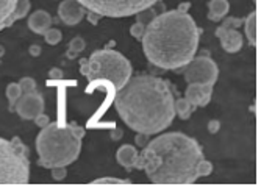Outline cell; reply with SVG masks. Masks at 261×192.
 <instances>
[{"instance_id": "1", "label": "cell", "mask_w": 261, "mask_h": 192, "mask_svg": "<svg viewBox=\"0 0 261 192\" xmlns=\"http://www.w3.org/2000/svg\"><path fill=\"white\" fill-rule=\"evenodd\" d=\"M172 86L155 75H136L116 91L114 106L122 122L136 133L158 134L168 128L174 117Z\"/></svg>"}, {"instance_id": "2", "label": "cell", "mask_w": 261, "mask_h": 192, "mask_svg": "<svg viewBox=\"0 0 261 192\" xmlns=\"http://www.w3.org/2000/svg\"><path fill=\"white\" fill-rule=\"evenodd\" d=\"M189 4L177 10L156 14L147 22L142 35V50L153 66L164 70H177L196 57L200 29L188 13Z\"/></svg>"}, {"instance_id": "3", "label": "cell", "mask_w": 261, "mask_h": 192, "mask_svg": "<svg viewBox=\"0 0 261 192\" xmlns=\"http://www.w3.org/2000/svg\"><path fill=\"white\" fill-rule=\"evenodd\" d=\"M200 159H203V149L194 138L171 131L146 144L138 155L135 169L144 171L153 184H193L199 178Z\"/></svg>"}, {"instance_id": "4", "label": "cell", "mask_w": 261, "mask_h": 192, "mask_svg": "<svg viewBox=\"0 0 261 192\" xmlns=\"http://www.w3.org/2000/svg\"><path fill=\"white\" fill-rule=\"evenodd\" d=\"M85 128L70 124L50 122L36 136L38 162L45 169L69 166L80 156Z\"/></svg>"}, {"instance_id": "5", "label": "cell", "mask_w": 261, "mask_h": 192, "mask_svg": "<svg viewBox=\"0 0 261 192\" xmlns=\"http://www.w3.org/2000/svg\"><path fill=\"white\" fill-rule=\"evenodd\" d=\"M80 72L91 83V86H88V92L99 85H107L113 91H119L130 80L133 67L121 52L102 49L80 61Z\"/></svg>"}, {"instance_id": "6", "label": "cell", "mask_w": 261, "mask_h": 192, "mask_svg": "<svg viewBox=\"0 0 261 192\" xmlns=\"http://www.w3.org/2000/svg\"><path fill=\"white\" fill-rule=\"evenodd\" d=\"M29 181V147L19 138H0V184H27Z\"/></svg>"}, {"instance_id": "7", "label": "cell", "mask_w": 261, "mask_h": 192, "mask_svg": "<svg viewBox=\"0 0 261 192\" xmlns=\"http://www.w3.org/2000/svg\"><path fill=\"white\" fill-rule=\"evenodd\" d=\"M88 11L97 13L102 17H128L147 8H152L160 0H77Z\"/></svg>"}, {"instance_id": "8", "label": "cell", "mask_w": 261, "mask_h": 192, "mask_svg": "<svg viewBox=\"0 0 261 192\" xmlns=\"http://www.w3.org/2000/svg\"><path fill=\"white\" fill-rule=\"evenodd\" d=\"M219 67L211 60L208 52H202L200 57H194L186 64L185 80L186 83H200V85H213L218 81Z\"/></svg>"}, {"instance_id": "9", "label": "cell", "mask_w": 261, "mask_h": 192, "mask_svg": "<svg viewBox=\"0 0 261 192\" xmlns=\"http://www.w3.org/2000/svg\"><path fill=\"white\" fill-rule=\"evenodd\" d=\"M14 111L20 116L23 121H33L36 116L44 113V99L36 91L22 94L20 99L14 105Z\"/></svg>"}, {"instance_id": "10", "label": "cell", "mask_w": 261, "mask_h": 192, "mask_svg": "<svg viewBox=\"0 0 261 192\" xmlns=\"http://www.w3.org/2000/svg\"><path fill=\"white\" fill-rule=\"evenodd\" d=\"M213 85L189 83L185 91V99L196 109L199 106H206L213 97Z\"/></svg>"}, {"instance_id": "11", "label": "cell", "mask_w": 261, "mask_h": 192, "mask_svg": "<svg viewBox=\"0 0 261 192\" xmlns=\"http://www.w3.org/2000/svg\"><path fill=\"white\" fill-rule=\"evenodd\" d=\"M215 35L221 41L222 49L227 53H236L243 49V35L236 29L221 25L219 29H216Z\"/></svg>"}, {"instance_id": "12", "label": "cell", "mask_w": 261, "mask_h": 192, "mask_svg": "<svg viewBox=\"0 0 261 192\" xmlns=\"http://www.w3.org/2000/svg\"><path fill=\"white\" fill-rule=\"evenodd\" d=\"M58 16L66 25H77L85 17V8L77 0H63L58 7Z\"/></svg>"}, {"instance_id": "13", "label": "cell", "mask_w": 261, "mask_h": 192, "mask_svg": "<svg viewBox=\"0 0 261 192\" xmlns=\"http://www.w3.org/2000/svg\"><path fill=\"white\" fill-rule=\"evenodd\" d=\"M50 27H52V16L44 10L35 11L29 17V29L36 35H44Z\"/></svg>"}, {"instance_id": "14", "label": "cell", "mask_w": 261, "mask_h": 192, "mask_svg": "<svg viewBox=\"0 0 261 192\" xmlns=\"http://www.w3.org/2000/svg\"><path fill=\"white\" fill-rule=\"evenodd\" d=\"M138 155H139V153H138L136 147H133V146H128V144H125V146H122L119 150H117V153H116V159H117V162H119L127 172H130V171H133V169H135L136 159H138Z\"/></svg>"}, {"instance_id": "15", "label": "cell", "mask_w": 261, "mask_h": 192, "mask_svg": "<svg viewBox=\"0 0 261 192\" xmlns=\"http://www.w3.org/2000/svg\"><path fill=\"white\" fill-rule=\"evenodd\" d=\"M230 10L228 0H211L208 4V19L213 22L222 20Z\"/></svg>"}, {"instance_id": "16", "label": "cell", "mask_w": 261, "mask_h": 192, "mask_svg": "<svg viewBox=\"0 0 261 192\" xmlns=\"http://www.w3.org/2000/svg\"><path fill=\"white\" fill-rule=\"evenodd\" d=\"M30 8H32L30 0H17V2H16V7H14V10H13V13H11V16L8 17L7 27L13 25V23H14L16 20H20L22 17H25V16L29 14Z\"/></svg>"}, {"instance_id": "17", "label": "cell", "mask_w": 261, "mask_h": 192, "mask_svg": "<svg viewBox=\"0 0 261 192\" xmlns=\"http://www.w3.org/2000/svg\"><path fill=\"white\" fill-rule=\"evenodd\" d=\"M256 23H258V19H256V13L255 11L250 13L247 16V19H244V30H246V36H247L250 45H256V39H258Z\"/></svg>"}, {"instance_id": "18", "label": "cell", "mask_w": 261, "mask_h": 192, "mask_svg": "<svg viewBox=\"0 0 261 192\" xmlns=\"http://www.w3.org/2000/svg\"><path fill=\"white\" fill-rule=\"evenodd\" d=\"M17 0H0V32L7 27L8 17L11 16Z\"/></svg>"}, {"instance_id": "19", "label": "cell", "mask_w": 261, "mask_h": 192, "mask_svg": "<svg viewBox=\"0 0 261 192\" xmlns=\"http://www.w3.org/2000/svg\"><path fill=\"white\" fill-rule=\"evenodd\" d=\"M174 109H175V114L181 119V121H188V119L191 117L193 111H194L191 103H189L185 97L183 99H177L174 102Z\"/></svg>"}, {"instance_id": "20", "label": "cell", "mask_w": 261, "mask_h": 192, "mask_svg": "<svg viewBox=\"0 0 261 192\" xmlns=\"http://www.w3.org/2000/svg\"><path fill=\"white\" fill-rule=\"evenodd\" d=\"M85 47H86V42H85V39H83V38H80V36L74 38L72 41H70V44H69L67 58L74 60L79 53H82V52L85 50Z\"/></svg>"}, {"instance_id": "21", "label": "cell", "mask_w": 261, "mask_h": 192, "mask_svg": "<svg viewBox=\"0 0 261 192\" xmlns=\"http://www.w3.org/2000/svg\"><path fill=\"white\" fill-rule=\"evenodd\" d=\"M20 95H22V91H20L19 83H10L7 86V99L10 102V109L11 111H14V105L20 99Z\"/></svg>"}, {"instance_id": "22", "label": "cell", "mask_w": 261, "mask_h": 192, "mask_svg": "<svg viewBox=\"0 0 261 192\" xmlns=\"http://www.w3.org/2000/svg\"><path fill=\"white\" fill-rule=\"evenodd\" d=\"M44 39L49 45H57L63 39V33L58 29H49L44 33Z\"/></svg>"}, {"instance_id": "23", "label": "cell", "mask_w": 261, "mask_h": 192, "mask_svg": "<svg viewBox=\"0 0 261 192\" xmlns=\"http://www.w3.org/2000/svg\"><path fill=\"white\" fill-rule=\"evenodd\" d=\"M213 172V164L208 159H200V162L197 164V175L199 177H208Z\"/></svg>"}, {"instance_id": "24", "label": "cell", "mask_w": 261, "mask_h": 192, "mask_svg": "<svg viewBox=\"0 0 261 192\" xmlns=\"http://www.w3.org/2000/svg\"><path fill=\"white\" fill-rule=\"evenodd\" d=\"M92 184H132L130 180H122V178H113V177H103L94 180Z\"/></svg>"}, {"instance_id": "25", "label": "cell", "mask_w": 261, "mask_h": 192, "mask_svg": "<svg viewBox=\"0 0 261 192\" xmlns=\"http://www.w3.org/2000/svg\"><path fill=\"white\" fill-rule=\"evenodd\" d=\"M19 86H20L22 94H27V92L36 91V81H35L33 78H30V77H23V78H20Z\"/></svg>"}, {"instance_id": "26", "label": "cell", "mask_w": 261, "mask_h": 192, "mask_svg": "<svg viewBox=\"0 0 261 192\" xmlns=\"http://www.w3.org/2000/svg\"><path fill=\"white\" fill-rule=\"evenodd\" d=\"M144 30H146V25L142 22H139V20H136L133 25L130 27V35L135 38V39H138V41H141V38H142V35H144Z\"/></svg>"}, {"instance_id": "27", "label": "cell", "mask_w": 261, "mask_h": 192, "mask_svg": "<svg viewBox=\"0 0 261 192\" xmlns=\"http://www.w3.org/2000/svg\"><path fill=\"white\" fill-rule=\"evenodd\" d=\"M52 178L55 181H63L67 175V171H66V167L64 166H60V167H52Z\"/></svg>"}, {"instance_id": "28", "label": "cell", "mask_w": 261, "mask_h": 192, "mask_svg": "<svg viewBox=\"0 0 261 192\" xmlns=\"http://www.w3.org/2000/svg\"><path fill=\"white\" fill-rule=\"evenodd\" d=\"M33 121H35V124H36L39 128H44V127H47V125L50 124V119H49V116H45L44 113H41L39 116H36V117L33 119Z\"/></svg>"}, {"instance_id": "29", "label": "cell", "mask_w": 261, "mask_h": 192, "mask_svg": "<svg viewBox=\"0 0 261 192\" xmlns=\"http://www.w3.org/2000/svg\"><path fill=\"white\" fill-rule=\"evenodd\" d=\"M241 23H244V19H238V17H228L222 25L225 27H233V29H238Z\"/></svg>"}, {"instance_id": "30", "label": "cell", "mask_w": 261, "mask_h": 192, "mask_svg": "<svg viewBox=\"0 0 261 192\" xmlns=\"http://www.w3.org/2000/svg\"><path fill=\"white\" fill-rule=\"evenodd\" d=\"M49 77H50L52 80L60 81V80H63V70H61V69H58V67H54V69H50V70H49Z\"/></svg>"}, {"instance_id": "31", "label": "cell", "mask_w": 261, "mask_h": 192, "mask_svg": "<svg viewBox=\"0 0 261 192\" xmlns=\"http://www.w3.org/2000/svg\"><path fill=\"white\" fill-rule=\"evenodd\" d=\"M135 141H136L138 146L146 147V144L149 142V136H147V134H142V133H138V134H136V138H135Z\"/></svg>"}, {"instance_id": "32", "label": "cell", "mask_w": 261, "mask_h": 192, "mask_svg": "<svg viewBox=\"0 0 261 192\" xmlns=\"http://www.w3.org/2000/svg\"><path fill=\"white\" fill-rule=\"evenodd\" d=\"M219 128H221V122H219V121H210V122H208V131H210L211 134L218 133Z\"/></svg>"}, {"instance_id": "33", "label": "cell", "mask_w": 261, "mask_h": 192, "mask_svg": "<svg viewBox=\"0 0 261 192\" xmlns=\"http://www.w3.org/2000/svg\"><path fill=\"white\" fill-rule=\"evenodd\" d=\"M102 16H99L97 13H92V11H89V16H88V19H89V22L91 23H94V25H97V22H99V19H100Z\"/></svg>"}, {"instance_id": "34", "label": "cell", "mask_w": 261, "mask_h": 192, "mask_svg": "<svg viewBox=\"0 0 261 192\" xmlns=\"http://www.w3.org/2000/svg\"><path fill=\"white\" fill-rule=\"evenodd\" d=\"M30 55L32 57H39L41 55V47L39 45H32L30 47Z\"/></svg>"}, {"instance_id": "35", "label": "cell", "mask_w": 261, "mask_h": 192, "mask_svg": "<svg viewBox=\"0 0 261 192\" xmlns=\"http://www.w3.org/2000/svg\"><path fill=\"white\" fill-rule=\"evenodd\" d=\"M111 138H113L114 141L121 139V138H122V130H121V128H114V130L111 131Z\"/></svg>"}, {"instance_id": "36", "label": "cell", "mask_w": 261, "mask_h": 192, "mask_svg": "<svg viewBox=\"0 0 261 192\" xmlns=\"http://www.w3.org/2000/svg\"><path fill=\"white\" fill-rule=\"evenodd\" d=\"M5 55V49H4V47L2 45H0V58H2Z\"/></svg>"}]
</instances>
